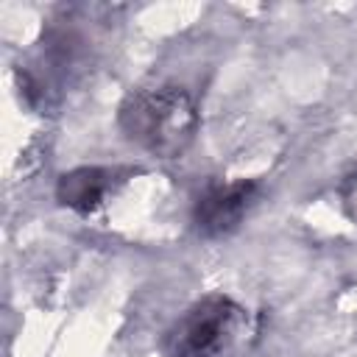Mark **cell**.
Masks as SVG:
<instances>
[{
    "mask_svg": "<svg viewBox=\"0 0 357 357\" xmlns=\"http://www.w3.org/2000/svg\"><path fill=\"white\" fill-rule=\"evenodd\" d=\"M123 134L159 159L181 156L198 131V112L190 92L173 81L134 86L117 112Z\"/></svg>",
    "mask_w": 357,
    "mask_h": 357,
    "instance_id": "cell-1",
    "label": "cell"
},
{
    "mask_svg": "<svg viewBox=\"0 0 357 357\" xmlns=\"http://www.w3.org/2000/svg\"><path fill=\"white\" fill-rule=\"evenodd\" d=\"M243 307L223 296L209 293L192 301L176 324L167 329L162 354L165 357H220L243 332Z\"/></svg>",
    "mask_w": 357,
    "mask_h": 357,
    "instance_id": "cell-2",
    "label": "cell"
},
{
    "mask_svg": "<svg viewBox=\"0 0 357 357\" xmlns=\"http://www.w3.org/2000/svg\"><path fill=\"white\" fill-rule=\"evenodd\" d=\"M257 198H259V184L251 178L209 187L198 198L195 212H192L198 234L201 237H223V234L234 231L243 223V218L248 215V209L257 204Z\"/></svg>",
    "mask_w": 357,
    "mask_h": 357,
    "instance_id": "cell-3",
    "label": "cell"
},
{
    "mask_svg": "<svg viewBox=\"0 0 357 357\" xmlns=\"http://www.w3.org/2000/svg\"><path fill=\"white\" fill-rule=\"evenodd\" d=\"M123 176L126 173L117 167H75L59 178L56 198L67 209L78 215H89L106 204V198L117 190Z\"/></svg>",
    "mask_w": 357,
    "mask_h": 357,
    "instance_id": "cell-4",
    "label": "cell"
},
{
    "mask_svg": "<svg viewBox=\"0 0 357 357\" xmlns=\"http://www.w3.org/2000/svg\"><path fill=\"white\" fill-rule=\"evenodd\" d=\"M340 204H343L346 218H351L357 223V173H351L343 181V187H340Z\"/></svg>",
    "mask_w": 357,
    "mask_h": 357,
    "instance_id": "cell-5",
    "label": "cell"
}]
</instances>
